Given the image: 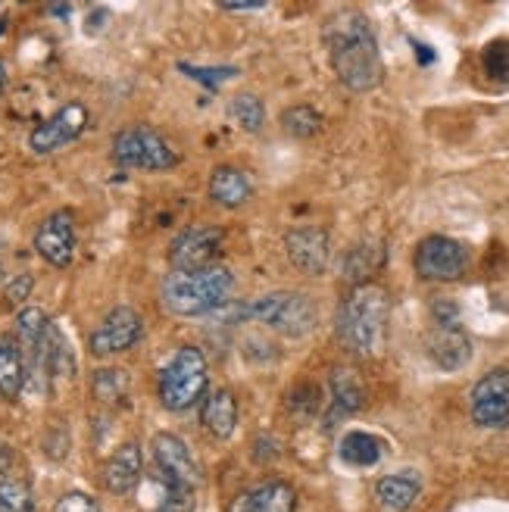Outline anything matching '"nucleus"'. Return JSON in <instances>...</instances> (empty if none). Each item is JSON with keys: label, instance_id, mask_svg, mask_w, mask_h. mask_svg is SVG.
I'll list each match as a JSON object with an SVG mask.
<instances>
[{"label": "nucleus", "instance_id": "30", "mask_svg": "<svg viewBox=\"0 0 509 512\" xmlns=\"http://www.w3.org/2000/svg\"><path fill=\"white\" fill-rule=\"evenodd\" d=\"M54 512H104V509H100V503L94 497H88L82 491H69L57 500Z\"/></svg>", "mask_w": 509, "mask_h": 512}, {"label": "nucleus", "instance_id": "2", "mask_svg": "<svg viewBox=\"0 0 509 512\" xmlns=\"http://www.w3.org/2000/svg\"><path fill=\"white\" fill-rule=\"evenodd\" d=\"M388 313H391V303H388L385 288H378V285L353 288L341 303L338 325H335L344 350L353 356H375L381 344H385Z\"/></svg>", "mask_w": 509, "mask_h": 512}, {"label": "nucleus", "instance_id": "35", "mask_svg": "<svg viewBox=\"0 0 509 512\" xmlns=\"http://www.w3.org/2000/svg\"><path fill=\"white\" fill-rule=\"evenodd\" d=\"M416 54H419L422 63H431V60H435V57H431V50H425V44H416Z\"/></svg>", "mask_w": 509, "mask_h": 512}, {"label": "nucleus", "instance_id": "19", "mask_svg": "<svg viewBox=\"0 0 509 512\" xmlns=\"http://www.w3.org/2000/svg\"><path fill=\"white\" fill-rule=\"evenodd\" d=\"M200 422L207 428L216 441H225L235 434V425H238V400L232 391H213L203 397V406H200Z\"/></svg>", "mask_w": 509, "mask_h": 512}, {"label": "nucleus", "instance_id": "10", "mask_svg": "<svg viewBox=\"0 0 509 512\" xmlns=\"http://www.w3.org/2000/svg\"><path fill=\"white\" fill-rule=\"evenodd\" d=\"M472 422L488 431L509 428V369H491L472 388Z\"/></svg>", "mask_w": 509, "mask_h": 512}, {"label": "nucleus", "instance_id": "9", "mask_svg": "<svg viewBox=\"0 0 509 512\" xmlns=\"http://www.w3.org/2000/svg\"><path fill=\"white\" fill-rule=\"evenodd\" d=\"M413 266L425 281H456L469 269V250L463 241L447 235H431L416 247Z\"/></svg>", "mask_w": 509, "mask_h": 512}, {"label": "nucleus", "instance_id": "21", "mask_svg": "<svg viewBox=\"0 0 509 512\" xmlns=\"http://www.w3.org/2000/svg\"><path fill=\"white\" fill-rule=\"evenodd\" d=\"M385 260H388V253H385V244L381 241L369 238V241L353 244L344 256V278L353 288L369 285V278L385 266Z\"/></svg>", "mask_w": 509, "mask_h": 512}, {"label": "nucleus", "instance_id": "22", "mask_svg": "<svg viewBox=\"0 0 509 512\" xmlns=\"http://www.w3.org/2000/svg\"><path fill=\"white\" fill-rule=\"evenodd\" d=\"M422 494V481L413 472H400V475H385L375 484V497L381 509L388 512H406Z\"/></svg>", "mask_w": 509, "mask_h": 512}, {"label": "nucleus", "instance_id": "37", "mask_svg": "<svg viewBox=\"0 0 509 512\" xmlns=\"http://www.w3.org/2000/svg\"><path fill=\"white\" fill-rule=\"evenodd\" d=\"M50 13H54V16H69L72 7H50Z\"/></svg>", "mask_w": 509, "mask_h": 512}, {"label": "nucleus", "instance_id": "24", "mask_svg": "<svg viewBox=\"0 0 509 512\" xmlns=\"http://www.w3.org/2000/svg\"><path fill=\"white\" fill-rule=\"evenodd\" d=\"M338 456L353 469H372L381 463V456H385V444L369 431H347L338 444Z\"/></svg>", "mask_w": 509, "mask_h": 512}, {"label": "nucleus", "instance_id": "14", "mask_svg": "<svg viewBox=\"0 0 509 512\" xmlns=\"http://www.w3.org/2000/svg\"><path fill=\"white\" fill-rule=\"evenodd\" d=\"M35 253L44 263L66 269L75 256V222L69 210L50 213L35 232Z\"/></svg>", "mask_w": 509, "mask_h": 512}, {"label": "nucleus", "instance_id": "5", "mask_svg": "<svg viewBox=\"0 0 509 512\" xmlns=\"http://www.w3.org/2000/svg\"><path fill=\"white\" fill-rule=\"evenodd\" d=\"M247 316L285 338H303L316 328V306L300 291H272L247 303Z\"/></svg>", "mask_w": 509, "mask_h": 512}, {"label": "nucleus", "instance_id": "16", "mask_svg": "<svg viewBox=\"0 0 509 512\" xmlns=\"http://www.w3.org/2000/svg\"><path fill=\"white\" fill-rule=\"evenodd\" d=\"M297 491L288 481H263L241 491L225 512H294Z\"/></svg>", "mask_w": 509, "mask_h": 512}, {"label": "nucleus", "instance_id": "27", "mask_svg": "<svg viewBox=\"0 0 509 512\" xmlns=\"http://www.w3.org/2000/svg\"><path fill=\"white\" fill-rule=\"evenodd\" d=\"M0 512H35V494L22 478L10 475L0 481Z\"/></svg>", "mask_w": 509, "mask_h": 512}, {"label": "nucleus", "instance_id": "12", "mask_svg": "<svg viewBox=\"0 0 509 512\" xmlns=\"http://www.w3.org/2000/svg\"><path fill=\"white\" fill-rule=\"evenodd\" d=\"M285 253L291 266L303 275H322L328 269V260H332V238L319 225L291 228L285 235Z\"/></svg>", "mask_w": 509, "mask_h": 512}, {"label": "nucleus", "instance_id": "36", "mask_svg": "<svg viewBox=\"0 0 509 512\" xmlns=\"http://www.w3.org/2000/svg\"><path fill=\"white\" fill-rule=\"evenodd\" d=\"M4 88H7V66L0 63V94H4Z\"/></svg>", "mask_w": 509, "mask_h": 512}, {"label": "nucleus", "instance_id": "13", "mask_svg": "<svg viewBox=\"0 0 509 512\" xmlns=\"http://www.w3.org/2000/svg\"><path fill=\"white\" fill-rule=\"evenodd\" d=\"M85 125H88V110L82 104H66L35 128L29 135V147H32V153H41L44 157V153H54V150L72 144L85 132Z\"/></svg>", "mask_w": 509, "mask_h": 512}, {"label": "nucleus", "instance_id": "4", "mask_svg": "<svg viewBox=\"0 0 509 512\" xmlns=\"http://www.w3.org/2000/svg\"><path fill=\"white\" fill-rule=\"evenodd\" d=\"M207 360L197 347H182L172 360L160 369L157 378V394L160 403L172 413H182V409H191L197 400L207 397Z\"/></svg>", "mask_w": 509, "mask_h": 512}, {"label": "nucleus", "instance_id": "8", "mask_svg": "<svg viewBox=\"0 0 509 512\" xmlns=\"http://www.w3.org/2000/svg\"><path fill=\"white\" fill-rule=\"evenodd\" d=\"M225 232L216 225H188L169 244V266L172 272H197L216 266Z\"/></svg>", "mask_w": 509, "mask_h": 512}, {"label": "nucleus", "instance_id": "23", "mask_svg": "<svg viewBox=\"0 0 509 512\" xmlns=\"http://www.w3.org/2000/svg\"><path fill=\"white\" fill-rule=\"evenodd\" d=\"M25 360L16 338L0 335V397L4 400H19L25 388Z\"/></svg>", "mask_w": 509, "mask_h": 512}, {"label": "nucleus", "instance_id": "6", "mask_svg": "<svg viewBox=\"0 0 509 512\" xmlns=\"http://www.w3.org/2000/svg\"><path fill=\"white\" fill-rule=\"evenodd\" d=\"M113 160L122 169L141 172H169L178 166L175 147L147 125H129L113 138Z\"/></svg>", "mask_w": 509, "mask_h": 512}, {"label": "nucleus", "instance_id": "38", "mask_svg": "<svg viewBox=\"0 0 509 512\" xmlns=\"http://www.w3.org/2000/svg\"><path fill=\"white\" fill-rule=\"evenodd\" d=\"M7 32V19H0V35H4Z\"/></svg>", "mask_w": 509, "mask_h": 512}, {"label": "nucleus", "instance_id": "28", "mask_svg": "<svg viewBox=\"0 0 509 512\" xmlns=\"http://www.w3.org/2000/svg\"><path fill=\"white\" fill-rule=\"evenodd\" d=\"M282 128L291 138H313L322 128V116L307 104H297V107L282 113Z\"/></svg>", "mask_w": 509, "mask_h": 512}, {"label": "nucleus", "instance_id": "32", "mask_svg": "<svg viewBox=\"0 0 509 512\" xmlns=\"http://www.w3.org/2000/svg\"><path fill=\"white\" fill-rule=\"evenodd\" d=\"M32 288H35V278L32 275H16L10 285H7V291H4V300H7V306H19V303H25L32 297Z\"/></svg>", "mask_w": 509, "mask_h": 512}, {"label": "nucleus", "instance_id": "7", "mask_svg": "<svg viewBox=\"0 0 509 512\" xmlns=\"http://www.w3.org/2000/svg\"><path fill=\"white\" fill-rule=\"evenodd\" d=\"M150 453H154L160 491H166V494H197V488H200L197 459L191 456L188 444L178 438V434L160 431L157 438L150 441Z\"/></svg>", "mask_w": 509, "mask_h": 512}, {"label": "nucleus", "instance_id": "25", "mask_svg": "<svg viewBox=\"0 0 509 512\" xmlns=\"http://www.w3.org/2000/svg\"><path fill=\"white\" fill-rule=\"evenodd\" d=\"M481 72L497 85H509V38H497L481 47Z\"/></svg>", "mask_w": 509, "mask_h": 512}, {"label": "nucleus", "instance_id": "15", "mask_svg": "<svg viewBox=\"0 0 509 512\" xmlns=\"http://www.w3.org/2000/svg\"><path fill=\"white\" fill-rule=\"evenodd\" d=\"M425 350L431 356V363L444 372H456L472 360V341L460 322H435Z\"/></svg>", "mask_w": 509, "mask_h": 512}, {"label": "nucleus", "instance_id": "26", "mask_svg": "<svg viewBox=\"0 0 509 512\" xmlns=\"http://www.w3.org/2000/svg\"><path fill=\"white\" fill-rule=\"evenodd\" d=\"M228 113L232 119L244 128V132H260L263 122H266V110H263V100L257 94H238L232 97V104H228Z\"/></svg>", "mask_w": 509, "mask_h": 512}, {"label": "nucleus", "instance_id": "29", "mask_svg": "<svg viewBox=\"0 0 509 512\" xmlns=\"http://www.w3.org/2000/svg\"><path fill=\"white\" fill-rule=\"evenodd\" d=\"M125 388H129V381H125L122 369H100L94 375V394L100 400H119Z\"/></svg>", "mask_w": 509, "mask_h": 512}, {"label": "nucleus", "instance_id": "33", "mask_svg": "<svg viewBox=\"0 0 509 512\" xmlns=\"http://www.w3.org/2000/svg\"><path fill=\"white\" fill-rule=\"evenodd\" d=\"M10 469H13V450L7 444H0V481L10 478Z\"/></svg>", "mask_w": 509, "mask_h": 512}, {"label": "nucleus", "instance_id": "17", "mask_svg": "<svg viewBox=\"0 0 509 512\" xmlns=\"http://www.w3.org/2000/svg\"><path fill=\"white\" fill-rule=\"evenodd\" d=\"M144 475V456L138 444H122L104 463V488L110 494H132Z\"/></svg>", "mask_w": 509, "mask_h": 512}, {"label": "nucleus", "instance_id": "1", "mask_svg": "<svg viewBox=\"0 0 509 512\" xmlns=\"http://www.w3.org/2000/svg\"><path fill=\"white\" fill-rule=\"evenodd\" d=\"M325 47L332 57L338 82L347 91H372L385 79V63H381L378 38L363 13L344 10L325 22Z\"/></svg>", "mask_w": 509, "mask_h": 512}, {"label": "nucleus", "instance_id": "31", "mask_svg": "<svg viewBox=\"0 0 509 512\" xmlns=\"http://www.w3.org/2000/svg\"><path fill=\"white\" fill-rule=\"evenodd\" d=\"M182 69L191 75V79L203 82L207 88H216L219 82H225V79H235V75H238V69H232V66H228V69H200V66H182Z\"/></svg>", "mask_w": 509, "mask_h": 512}, {"label": "nucleus", "instance_id": "18", "mask_svg": "<svg viewBox=\"0 0 509 512\" xmlns=\"http://www.w3.org/2000/svg\"><path fill=\"white\" fill-rule=\"evenodd\" d=\"M328 388H332V409H328L325 425H335L338 419L360 413V409L366 406L363 381H360V375H356L353 369H347V366L332 369V375H328Z\"/></svg>", "mask_w": 509, "mask_h": 512}, {"label": "nucleus", "instance_id": "34", "mask_svg": "<svg viewBox=\"0 0 509 512\" xmlns=\"http://www.w3.org/2000/svg\"><path fill=\"white\" fill-rule=\"evenodd\" d=\"M219 10H225V13H253V10H266V4H250V0H244V4H222Z\"/></svg>", "mask_w": 509, "mask_h": 512}, {"label": "nucleus", "instance_id": "20", "mask_svg": "<svg viewBox=\"0 0 509 512\" xmlns=\"http://www.w3.org/2000/svg\"><path fill=\"white\" fill-rule=\"evenodd\" d=\"M210 197L225 210H238L253 197V182L244 169L235 166H216L210 175Z\"/></svg>", "mask_w": 509, "mask_h": 512}, {"label": "nucleus", "instance_id": "3", "mask_svg": "<svg viewBox=\"0 0 509 512\" xmlns=\"http://www.w3.org/2000/svg\"><path fill=\"white\" fill-rule=\"evenodd\" d=\"M235 291V275L225 266H207L197 272H169L163 278L160 300L172 316H210L228 303Z\"/></svg>", "mask_w": 509, "mask_h": 512}, {"label": "nucleus", "instance_id": "11", "mask_svg": "<svg viewBox=\"0 0 509 512\" xmlns=\"http://www.w3.org/2000/svg\"><path fill=\"white\" fill-rule=\"evenodd\" d=\"M144 335V319L132 310V306H116V310H110L104 316V322H100L94 331H91V353L94 356H116V353H125L132 350Z\"/></svg>", "mask_w": 509, "mask_h": 512}]
</instances>
